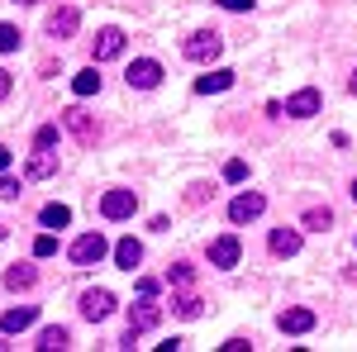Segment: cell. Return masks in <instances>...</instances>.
Segmentation results:
<instances>
[{
	"label": "cell",
	"mask_w": 357,
	"mask_h": 352,
	"mask_svg": "<svg viewBox=\"0 0 357 352\" xmlns=\"http://www.w3.org/2000/svg\"><path fill=\"white\" fill-rule=\"evenodd\" d=\"M162 319V309H158V291H138V305L129 309V333H148V328Z\"/></svg>",
	"instance_id": "6da1fadb"
},
{
	"label": "cell",
	"mask_w": 357,
	"mask_h": 352,
	"mask_svg": "<svg viewBox=\"0 0 357 352\" xmlns=\"http://www.w3.org/2000/svg\"><path fill=\"white\" fill-rule=\"evenodd\" d=\"M220 53H224V38L215 33V29H205V33H191V38H186V57H191V62H215Z\"/></svg>",
	"instance_id": "7a4b0ae2"
},
{
	"label": "cell",
	"mask_w": 357,
	"mask_h": 352,
	"mask_svg": "<svg viewBox=\"0 0 357 352\" xmlns=\"http://www.w3.org/2000/svg\"><path fill=\"white\" fill-rule=\"evenodd\" d=\"M105 252H110V243H105L100 234H82V238L72 243V262H77V267H96Z\"/></svg>",
	"instance_id": "3957f363"
},
{
	"label": "cell",
	"mask_w": 357,
	"mask_h": 352,
	"mask_svg": "<svg viewBox=\"0 0 357 352\" xmlns=\"http://www.w3.org/2000/svg\"><path fill=\"white\" fill-rule=\"evenodd\" d=\"M267 210V195H257V190H243V195H234V205H229V219L234 224H252V219Z\"/></svg>",
	"instance_id": "277c9868"
},
{
	"label": "cell",
	"mask_w": 357,
	"mask_h": 352,
	"mask_svg": "<svg viewBox=\"0 0 357 352\" xmlns=\"http://www.w3.org/2000/svg\"><path fill=\"white\" fill-rule=\"evenodd\" d=\"M62 119H67V129H72V138H77L82 148H91V143H96V134H100V124H96L86 109H77V105L62 109Z\"/></svg>",
	"instance_id": "5b68a950"
},
{
	"label": "cell",
	"mask_w": 357,
	"mask_h": 352,
	"mask_svg": "<svg viewBox=\"0 0 357 352\" xmlns=\"http://www.w3.org/2000/svg\"><path fill=\"white\" fill-rule=\"evenodd\" d=\"M134 210H138L134 190H105V195H100V215L105 219H129Z\"/></svg>",
	"instance_id": "8992f818"
},
{
	"label": "cell",
	"mask_w": 357,
	"mask_h": 352,
	"mask_svg": "<svg viewBox=\"0 0 357 352\" xmlns=\"http://www.w3.org/2000/svg\"><path fill=\"white\" fill-rule=\"evenodd\" d=\"M82 314L91 319V324L110 319V314H114V296H110V291H86V296H82Z\"/></svg>",
	"instance_id": "52a82bcc"
},
{
	"label": "cell",
	"mask_w": 357,
	"mask_h": 352,
	"mask_svg": "<svg viewBox=\"0 0 357 352\" xmlns=\"http://www.w3.org/2000/svg\"><path fill=\"white\" fill-rule=\"evenodd\" d=\"M124 77H129V86H138V91H153V86L162 82V67H158L153 57H138V62L129 67V72H124Z\"/></svg>",
	"instance_id": "ba28073f"
},
{
	"label": "cell",
	"mask_w": 357,
	"mask_h": 352,
	"mask_svg": "<svg viewBox=\"0 0 357 352\" xmlns=\"http://www.w3.org/2000/svg\"><path fill=\"white\" fill-rule=\"evenodd\" d=\"M286 114H291V119H310V114H319V91H314V86L296 91V95L286 100Z\"/></svg>",
	"instance_id": "9c48e42d"
},
{
	"label": "cell",
	"mask_w": 357,
	"mask_h": 352,
	"mask_svg": "<svg viewBox=\"0 0 357 352\" xmlns=\"http://www.w3.org/2000/svg\"><path fill=\"white\" fill-rule=\"evenodd\" d=\"M77 20H82V15H77L72 5H62V10L48 15V33H53V38H72V33H77Z\"/></svg>",
	"instance_id": "30bf717a"
},
{
	"label": "cell",
	"mask_w": 357,
	"mask_h": 352,
	"mask_svg": "<svg viewBox=\"0 0 357 352\" xmlns=\"http://www.w3.org/2000/svg\"><path fill=\"white\" fill-rule=\"evenodd\" d=\"M238 252H243L238 238H234V234H224V238L210 243V262H215V267H234V262H238Z\"/></svg>",
	"instance_id": "8fae6325"
},
{
	"label": "cell",
	"mask_w": 357,
	"mask_h": 352,
	"mask_svg": "<svg viewBox=\"0 0 357 352\" xmlns=\"http://www.w3.org/2000/svg\"><path fill=\"white\" fill-rule=\"evenodd\" d=\"M124 53V33L119 29H100V38H96V62H110V57Z\"/></svg>",
	"instance_id": "7c38bea8"
},
{
	"label": "cell",
	"mask_w": 357,
	"mask_h": 352,
	"mask_svg": "<svg viewBox=\"0 0 357 352\" xmlns=\"http://www.w3.org/2000/svg\"><path fill=\"white\" fill-rule=\"evenodd\" d=\"M276 324H281V333H310L314 328V309H286Z\"/></svg>",
	"instance_id": "4fadbf2b"
},
{
	"label": "cell",
	"mask_w": 357,
	"mask_h": 352,
	"mask_svg": "<svg viewBox=\"0 0 357 352\" xmlns=\"http://www.w3.org/2000/svg\"><path fill=\"white\" fill-rule=\"evenodd\" d=\"M24 171H29V181H43V176H53V171H57V158L48 153V148H38V153L29 158Z\"/></svg>",
	"instance_id": "5bb4252c"
},
{
	"label": "cell",
	"mask_w": 357,
	"mask_h": 352,
	"mask_svg": "<svg viewBox=\"0 0 357 352\" xmlns=\"http://www.w3.org/2000/svg\"><path fill=\"white\" fill-rule=\"evenodd\" d=\"M33 319H38V309H33V305H20V309H5L0 328H5V333H20V328H29Z\"/></svg>",
	"instance_id": "9a60e30c"
},
{
	"label": "cell",
	"mask_w": 357,
	"mask_h": 352,
	"mask_svg": "<svg viewBox=\"0 0 357 352\" xmlns=\"http://www.w3.org/2000/svg\"><path fill=\"white\" fill-rule=\"evenodd\" d=\"M272 252L276 257H296V252H301V234H296V229H276L272 234Z\"/></svg>",
	"instance_id": "2e32d148"
},
{
	"label": "cell",
	"mask_w": 357,
	"mask_h": 352,
	"mask_svg": "<svg viewBox=\"0 0 357 352\" xmlns=\"http://www.w3.org/2000/svg\"><path fill=\"white\" fill-rule=\"evenodd\" d=\"M114 262H119L124 271H134L138 262H143V247H138L134 238H119V247H114Z\"/></svg>",
	"instance_id": "e0dca14e"
},
{
	"label": "cell",
	"mask_w": 357,
	"mask_h": 352,
	"mask_svg": "<svg viewBox=\"0 0 357 352\" xmlns=\"http://www.w3.org/2000/svg\"><path fill=\"white\" fill-rule=\"evenodd\" d=\"M172 309H176L181 319H200V314H205V300L186 291V296H176V300H172Z\"/></svg>",
	"instance_id": "ac0fdd59"
},
{
	"label": "cell",
	"mask_w": 357,
	"mask_h": 352,
	"mask_svg": "<svg viewBox=\"0 0 357 352\" xmlns=\"http://www.w3.org/2000/svg\"><path fill=\"white\" fill-rule=\"evenodd\" d=\"M229 86H234V72H210V77H200V82H195V91H200V95H210V91H229Z\"/></svg>",
	"instance_id": "d6986e66"
},
{
	"label": "cell",
	"mask_w": 357,
	"mask_h": 352,
	"mask_svg": "<svg viewBox=\"0 0 357 352\" xmlns=\"http://www.w3.org/2000/svg\"><path fill=\"white\" fill-rule=\"evenodd\" d=\"M72 91H77V95H96V91H100V77H96V67L77 72V77H72Z\"/></svg>",
	"instance_id": "ffe728a7"
},
{
	"label": "cell",
	"mask_w": 357,
	"mask_h": 352,
	"mask_svg": "<svg viewBox=\"0 0 357 352\" xmlns=\"http://www.w3.org/2000/svg\"><path fill=\"white\" fill-rule=\"evenodd\" d=\"M67 343H72L67 328H43V338H38V348H43V352H57V348H67Z\"/></svg>",
	"instance_id": "44dd1931"
},
{
	"label": "cell",
	"mask_w": 357,
	"mask_h": 352,
	"mask_svg": "<svg viewBox=\"0 0 357 352\" xmlns=\"http://www.w3.org/2000/svg\"><path fill=\"white\" fill-rule=\"evenodd\" d=\"M43 224H48V229H67V224H72V210H67V205H43Z\"/></svg>",
	"instance_id": "7402d4cb"
},
{
	"label": "cell",
	"mask_w": 357,
	"mask_h": 352,
	"mask_svg": "<svg viewBox=\"0 0 357 352\" xmlns=\"http://www.w3.org/2000/svg\"><path fill=\"white\" fill-rule=\"evenodd\" d=\"M329 224H333V210H329V205H314V210L305 215V229H319V234H324Z\"/></svg>",
	"instance_id": "603a6c76"
},
{
	"label": "cell",
	"mask_w": 357,
	"mask_h": 352,
	"mask_svg": "<svg viewBox=\"0 0 357 352\" xmlns=\"http://www.w3.org/2000/svg\"><path fill=\"white\" fill-rule=\"evenodd\" d=\"M167 281H172V286H181V291H186V286H191V281H195V267H191V262H176V267L167 271Z\"/></svg>",
	"instance_id": "cb8c5ba5"
},
{
	"label": "cell",
	"mask_w": 357,
	"mask_h": 352,
	"mask_svg": "<svg viewBox=\"0 0 357 352\" xmlns=\"http://www.w3.org/2000/svg\"><path fill=\"white\" fill-rule=\"evenodd\" d=\"M5 286H15V291L33 286V267H10V271H5Z\"/></svg>",
	"instance_id": "d4e9b609"
},
{
	"label": "cell",
	"mask_w": 357,
	"mask_h": 352,
	"mask_svg": "<svg viewBox=\"0 0 357 352\" xmlns=\"http://www.w3.org/2000/svg\"><path fill=\"white\" fill-rule=\"evenodd\" d=\"M15 48H20V29L0 24V53H15Z\"/></svg>",
	"instance_id": "484cf974"
},
{
	"label": "cell",
	"mask_w": 357,
	"mask_h": 352,
	"mask_svg": "<svg viewBox=\"0 0 357 352\" xmlns=\"http://www.w3.org/2000/svg\"><path fill=\"white\" fill-rule=\"evenodd\" d=\"M53 252H57L53 234H38V238H33V257H53Z\"/></svg>",
	"instance_id": "4316f807"
},
{
	"label": "cell",
	"mask_w": 357,
	"mask_h": 352,
	"mask_svg": "<svg viewBox=\"0 0 357 352\" xmlns=\"http://www.w3.org/2000/svg\"><path fill=\"white\" fill-rule=\"evenodd\" d=\"M243 176H248V162H238V158L224 162V181H243Z\"/></svg>",
	"instance_id": "83f0119b"
},
{
	"label": "cell",
	"mask_w": 357,
	"mask_h": 352,
	"mask_svg": "<svg viewBox=\"0 0 357 352\" xmlns=\"http://www.w3.org/2000/svg\"><path fill=\"white\" fill-rule=\"evenodd\" d=\"M33 143H38V148H53V143H57V129H53V124H43V129H38V138H33Z\"/></svg>",
	"instance_id": "f1b7e54d"
},
{
	"label": "cell",
	"mask_w": 357,
	"mask_h": 352,
	"mask_svg": "<svg viewBox=\"0 0 357 352\" xmlns=\"http://www.w3.org/2000/svg\"><path fill=\"white\" fill-rule=\"evenodd\" d=\"M0 195L15 200V195H20V181H15V176H0Z\"/></svg>",
	"instance_id": "f546056e"
},
{
	"label": "cell",
	"mask_w": 357,
	"mask_h": 352,
	"mask_svg": "<svg viewBox=\"0 0 357 352\" xmlns=\"http://www.w3.org/2000/svg\"><path fill=\"white\" fill-rule=\"evenodd\" d=\"M10 86H15V77H10V72H5V67H0V100H5V95H10Z\"/></svg>",
	"instance_id": "4dcf8cb0"
},
{
	"label": "cell",
	"mask_w": 357,
	"mask_h": 352,
	"mask_svg": "<svg viewBox=\"0 0 357 352\" xmlns=\"http://www.w3.org/2000/svg\"><path fill=\"white\" fill-rule=\"evenodd\" d=\"M215 5H224V10H248L252 0H215Z\"/></svg>",
	"instance_id": "1f68e13d"
},
{
	"label": "cell",
	"mask_w": 357,
	"mask_h": 352,
	"mask_svg": "<svg viewBox=\"0 0 357 352\" xmlns=\"http://www.w3.org/2000/svg\"><path fill=\"white\" fill-rule=\"evenodd\" d=\"M5 167H10V148L0 143V171H5Z\"/></svg>",
	"instance_id": "d6a6232c"
},
{
	"label": "cell",
	"mask_w": 357,
	"mask_h": 352,
	"mask_svg": "<svg viewBox=\"0 0 357 352\" xmlns=\"http://www.w3.org/2000/svg\"><path fill=\"white\" fill-rule=\"evenodd\" d=\"M348 91H353V95H357V72H353V82H348Z\"/></svg>",
	"instance_id": "836d02e7"
},
{
	"label": "cell",
	"mask_w": 357,
	"mask_h": 352,
	"mask_svg": "<svg viewBox=\"0 0 357 352\" xmlns=\"http://www.w3.org/2000/svg\"><path fill=\"white\" fill-rule=\"evenodd\" d=\"M353 200H357V181H353Z\"/></svg>",
	"instance_id": "e575fe53"
},
{
	"label": "cell",
	"mask_w": 357,
	"mask_h": 352,
	"mask_svg": "<svg viewBox=\"0 0 357 352\" xmlns=\"http://www.w3.org/2000/svg\"><path fill=\"white\" fill-rule=\"evenodd\" d=\"M0 238H5V224H0Z\"/></svg>",
	"instance_id": "d590c367"
}]
</instances>
